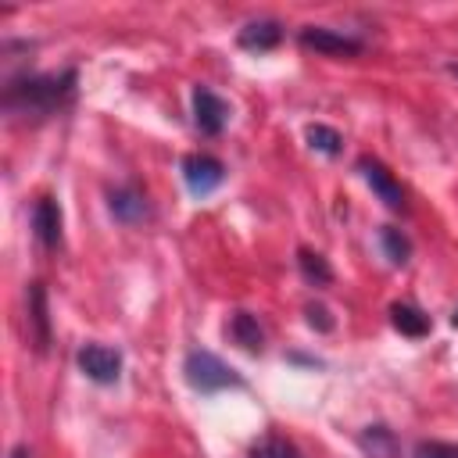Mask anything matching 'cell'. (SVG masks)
<instances>
[{"label": "cell", "instance_id": "5bb4252c", "mask_svg": "<svg viewBox=\"0 0 458 458\" xmlns=\"http://www.w3.org/2000/svg\"><path fill=\"white\" fill-rule=\"evenodd\" d=\"M297 265H301V276H304L308 283H315V286L333 283V268H329V261H326L318 250L301 247V250H297Z\"/></svg>", "mask_w": 458, "mask_h": 458}, {"label": "cell", "instance_id": "7a4b0ae2", "mask_svg": "<svg viewBox=\"0 0 458 458\" xmlns=\"http://www.w3.org/2000/svg\"><path fill=\"white\" fill-rule=\"evenodd\" d=\"M182 372L197 394H218L225 386H243V376L211 351H190L182 361Z\"/></svg>", "mask_w": 458, "mask_h": 458}, {"label": "cell", "instance_id": "d6986e66", "mask_svg": "<svg viewBox=\"0 0 458 458\" xmlns=\"http://www.w3.org/2000/svg\"><path fill=\"white\" fill-rule=\"evenodd\" d=\"M415 458H458V444H440V440H426L415 447Z\"/></svg>", "mask_w": 458, "mask_h": 458}, {"label": "cell", "instance_id": "52a82bcc", "mask_svg": "<svg viewBox=\"0 0 458 458\" xmlns=\"http://www.w3.org/2000/svg\"><path fill=\"white\" fill-rule=\"evenodd\" d=\"M225 118H229V107L218 93H211L208 86H197L193 89V125L204 132V136H218L225 129Z\"/></svg>", "mask_w": 458, "mask_h": 458}, {"label": "cell", "instance_id": "ba28073f", "mask_svg": "<svg viewBox=\"0 0 458 458\" xmlns=\"http://www.w3.org/2000/svg\"><path fill=\"white\" fill-rule=\"evenodd\" d=\"M32 229H36V236H39L43 247L54 250L61 243V208H57L54 197H39L36 200V208H32Z\"/></svg>", "mask_w": 458, "mask_h": 458}, {"label": "cell", "instance_id": "3957f363", "mask_svg": "<svg viewBox=\"0 0 458 458\" xmlns=\"http://www.w3.org/2000/svg\"><path fill=\"white\" fill-rule=\"evenodd\" d=\"M182 179H186V190H190L193 197H208L211 190L222 186L225 168H222V161L211 157V154H190V157L182 161Z\"/></svg>", "mask_w": 458, "mask_h": 458}, {"label": "cell", "instance_id": "ffe728a7", "mask_svg": "<svg viewBox=\"0 0 458 458\" xmlns=\"http://www.w3.org/2000/svg\"><path fill=\"white\" fill-rule=\"evenodd\" d=\"M304 311H308V322H311L315 329H322V333H329V329H333V318H329V311H326L322 304H308Z\"/></svg>", "mask_w": 458, "mask_h": 458}, {"label": "cell", "instance_id": "8fae6325", "mask_svg": "<svg viewBox=\"0 0 458 458\" xmlns=\"http://www.w3.org/2000/svg\"><path fill=\"white\" fill-rule=\"evenodd\" d=\"M147 197L140 193V190H132V186H125V190H114L111 193V215L118 218V222H140V218H147Z\"/></svg>", "mask_w": 458, "mask_h": 458}, {"label": "cell", "instance_id": "8992f818", "mask_svg": "<svg viewBox=\"0 0 458 458\" xmlns=\"http://www.w3.org/2000/svg\"><path fill=\"white\" fill-rule=\"evenodd\" d=\"M301 47H308L315 54H329V57H354V54H361V39L333 32V29H318V25L301 29Z\"/></svg>", "mask_w": 458, "mask_h": 458}, {"label": "cell", "instance_id": "4fadbf2b", "mask_svg": "<svg viewBox=\"0 0 458 458\" xmlns=\"http://www.w3.org/2000/svg\"><path fill=\"white\" fill-rule=\"evenodd\" d=\"M390 322H394V329L404 333V336H426V333H429V315L419 311L415 304H394V308H390Z\"/></svg>", "mask_w": 458, "mask_h": 458}, {"label": "cell", "instance_id": "30bf717a", "mask_svg": "<svg viewBox=\"0 0 458 458\" xmlns=\"http://www.w3.org/2000/svg\"><path fill=\"white\" fill-rule=\"evenodd\" d=\"M283 39V25L265 18V21H250L240 29V47L243 50H272Z\"/></svg>", "mask_w": 458, "mask_h": 458}, {"label": "cell", "instance_id": "7402d4cb", "mask_svg": "<svg viewBox=\"0 0 458 458\" xmlns=\"http://www.w3.org/2000/svg\"><path fill=\"white\" fill-rule=\"evenodd\" d=\"M454 72H458V64H454Z\"/></svg>", "mask_w": 458, "mask_h": 458}, {"label": "cell", "instance_id": "e0dca14e", "mask_svg": "<svg viewBox=\"0 0 458 458\" xmlns=\"http://www.w3.org/2000/svg\"><path fill=\"white\" fill-rule=\"evenodd\" d=\"M379 243H383V250H386V258H390L394 265H404V261H408V254H411L408 236H404L401 229H394V225H386V229L379 233Z\"/></svg>", "mask_w": 458, "mask_h": 458}, {"label": "cell", "instance_id": "6da1fadb", "mask_svg": "<svg viewBox=\"0 0 458 458\" xmlns=\"http://www.w3.org/2000/svg\"><path fill=\"white\" fill-rule=\"evenodd\" d=\"M75 97V72L14 79L4 89V111L14 118H50Z\"/></svg>", "mask_w": 458, "mask_h": 458}, {"label": "cell", "instance_id": "277c9868", "mask_svg": "<svg viewBox=\"0 0 458 458\" xmlns=\"http://www.w3.org/2000/svg\"><path fill=\"white\" fill-rule=\"evenodd\" d=\"M75 361H79V369H82L86 379L104 383V386L122 376V354L114 347H104V344H86Z\"/></svg>", "mask_w": 458, "mask_h": 458}, {"label": "cell", "instance_id": "5b68a950", "mask_svg": "<svg viewBox=\"0 0 458 458\" xmlns=\"http://www.w3.org/2000/svg\"><path fill=\"white\" fill-rule=\"evenodd\" d=\"M358 172H361V179L372 186V193H376L390 211H401V208H404V190H401V182L386 172L383 161H376V157H358Z\"/></svg>", "mask_w": 458, "mask_h": 458}, {"label": "cell", "instance_id": "7c38bea8", "mask_svg": "<svg viewBox=\"0 0 458 458\" xmlns=\"http://www.w3.org/2000/svg\"><path fill=\"white\" fill-rule=\"evenodd\" d=\"M229 336H233L243 351H261V347H265V333H261L258 318L247 315V311H236V315L229 318Z\"/></svg>", "mask_w": 458, "mask_h": 458}, {"label": "cell", "instance_id": "9c48e42d", "mask_svg": "<svg viewBox=\"0 0 458 458\" xmlns=\"http://www.w3.org/2000/svg\"><path fill=\"white\" fill-rule=\"evenodd\" d=\"M29 322H32V344H36V351H47V344H50V318H47L43 283H32L29 286Z\"/></svg>", "mask_w": 458, "mask_h": 458}, {"label": "cell", "instance_id": "44dd1931", "mask_svg": "<svg viewBox=\"0 0 458 458\" xmlns=\"http://www.w3.org/2000/svg\"><path fill=\"white\" fill-rule=\"evenodd\" d=\"M451 322H454V326H458V308H454V315H451Z\"/></svg>", "mask_w": 458, "mask_h": 458}, {"label": "cell", "instance_id": "2e32d148", "mask_svg": "<svg viewBox=\"0 0 458 458\" xmlns=\"http://www.w3.org/2000/svg\"><path fill=\"white\" fill-rule=\"evenodd\" d=\"M361 447L372 454V458H390L394 454V433L386 426H369L361 433Z\"/></svg>", "mask_w": 458, "mask_h": 458}, {"label": "cell", "instance_id": "ac0fdd59", "mask_svg": "<svg viewBox=\"0 0 458 458\" xmlns=\"http://www.w3.org/2000/svg\"><path fill=\"white\" fill-rule=\"evenodd\" d=\"M304 136H308L311 150L329 154V157H333V154L340 150V143H344V140H340V132H336V129H329V125H308V132H304Z\"/></svg>", "mask_w": 458, "mask_h": 458}, {"label": "cell", "instance_id": "9a60e30c", "mask_svg": "<svg viewBox=\"0 0 458 458\" xmlns=\"http://www.w3.org/2000/svg\"><path fill=\"white\" fill-rule=\"evenodd\" d=\"M250 458H301V451H297V444H290L286 437L268 433L265 440H258V444L250 447Z\"/></svg>", "mask_w": 458, "mask_h": 458}]
</instances>
